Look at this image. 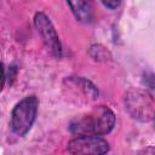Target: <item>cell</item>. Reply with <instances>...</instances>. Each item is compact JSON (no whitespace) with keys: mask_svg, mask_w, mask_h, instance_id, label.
<instances>
[{"mask_svg":"<svg viewBox=\"0 0 155 155\" xmlns=\"http://www.w3.org/2000/svg\"><path fill=\"white\" fill-rule=\"evenodd\" d=\"M65 82H68L73 87H78V90L81 91L87 98L94 99L98 96V91H97L96 86L91 81H88V80H86L84 78H73L71 76V78L67 79Z\"/></svg>","mask_w":155,"mask_h":155,"instance_id":"obj_7","label":"cell"},{"mask_svg":"<svg viewBox=\"0 0 155 155\" xmlns=\"http://www.w3.org/2000/svg\"><path fill=\"white\" fill-rule=\"evenodd\" d=\"M68 151L71 155H104L109 144L99 136H78L68 143Z\"/></svg>","mask_w":155,"mask_h":155,"instance_id":"obj_3","label":"cell"},{"mask_svg":"<svg viewBox=\"0 0 155 155\" xmlns=\"http://www.w3.org/2000/svg\"><path fill=\"white\" fill-rule=\"evenodd\" d=\"M68 6L71 8L75 18L82 23H90L93 18L92 4L90 1H69Z\"/></svg>","mask_w":155,"mask_h":155,"instance_id":"obj_6","label":"cell"},{"mask_svg":"<svg viewBox=\"0 0 155 155\" xmlns=\"http://www.w3.org/2000/svg\"><path fill=\"white\" fill-rule=\"evenodd\" d=\"M5 79H6L5 68H4V64L0 62V91L2 90V87H4V85H5Z\"/></svg>","mask_w":155,"mask_h":155,"instance_id":"obj_9","label":"cell"},{"mask_svg":"<svg viewBox=\"0 0 155 155\" xmlns=\"http://www.w3.org/2000/svg\"><path fill=\"white\" fill-rule=\"evenodd\" d=\"M115 126V115L105 105H98L90 113L70 122V132L76 136H102Z\"/></svg>","mask_w":155,"mask_h":155,"instance_id":"obj_1","label":"cell"},{"mask_svg":"<svg viewBox=\"0 0 155 155\" xmlns=\"http://www.w3.org/2000/svg\"><path fill=\"white\" fill-rule=\"evenodd\" d=\"M103 5H104L105 7H108V8L114 10V8H116L117 6H120L121 2H120V1H103Z\"/></svg>","mask_w":155,"mask_h":155,"instance_id":"obj_10","label":"cell"},{"mask_svg":"<svg viewBox=\"0 0 155 155\" xmlns=\"http://www.w3.org/2000/svg\"><path fill=\"white\" fill-rule=\"evenodd\" d=\"M90 54L94 59H97V61H107V59H109L111 57L110 53H109V51L107 48H104L103 46H101V45H93V46H91Z\"/></svg>","mask_w":155,"mask_h":155,"instance_id":"obj_8","label":"cell"},{"mask_svg":"<svg viewBox=\"0 0 155 155\" xmlns=\"http://www.w3.org/2000/svg\"><path fill=\"white\" fill-rule=\"evenodd\" d=\"M38 107L39 99L35 96H28L15 105L11 114V127L17 136L22 137L29 132L36 119Z\"/></svg>","mask_w":155,"mask_h":155,"instance_id":"obj_2","label":"cell"},{"mask_svg":"<svg viewBox=\"0 0 155 155\" xmlns=\"http://www.w3.org/2000/svg\"><path fill=\"white\" fill-rule=\"evenodd\" d=\"M127 109L134 119L150 121L154 116V101L151 94L142 91H132L127 96Z\"/></svg>","mask_w":155,"mask_h":155,"instance_id":"obj_5","label":"cell"},{"mask_svg":"<svg viewBox=\"0 0 155 155\" xmlns=\"http://www.w3.org/2000/svg\"><path fill=\"white\" fill-rule=\"evenodd\" d=\"M34 24L45 46L50 50L53 56L59 58L62 56V46L58 34L50 18L44 12H38L34 17Z\"/></svg>","mask_w":155,"mask_h":155,"instance_id":"obj_4","label":"cell"}]
</instances>
